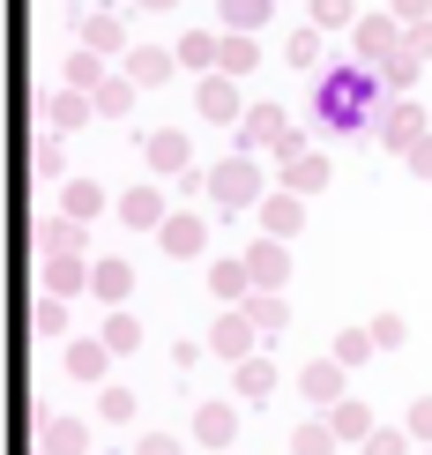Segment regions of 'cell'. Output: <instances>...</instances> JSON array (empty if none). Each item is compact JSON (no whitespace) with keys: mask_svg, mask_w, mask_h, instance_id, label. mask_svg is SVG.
<instances>
[{"mask_svg":"<svg viewBox=\"0 0 432 455\" xmlns=\"http://www.w3.org/2000/svg\"><path fill=\"white\" fill-rule=\"evenodd\" d=\"M381 105H388V75L350 60V68H328L321 83H313V120L328 127V135H373L381 127Z\"/></svg>","mask_w":432,"mask_h":455,"instance_id":"obj_1","label":"cell"},{"mask_svg":"<svg viewBox=\"0 0 432 455\" xmlns=\"http://www.w3.org/2000/svg\"><path fill=\"white\" fill-rule=\"evenodd\" d=\"M209 202H216V210H254V202H261V164H254V149L209 164Z\"/></svg>","mask_w":432,"mask_h":455,"instance_id":"obj_2","label":"cell"},{"mask_svg":"<svg viewBox=\"0 0 432 455\" xmlns=\"http://www.w3.org/2000/svg\"><path fill=\"white\" fill-rule=\"evenodd\" d=\"M239 149H254V157H261V149H269V157H291V149H298V127H291L276 105H254L247 120H239Z\"/></svg>","mask_w":432,"mask_h":455,"instance_id":"obj_3","label":"cell"},{"mask_svg":"<svg viewBox=\"0 0 432 455\" xmlns=\"http://www.w3.org/2000/svg\"><path fill=\"white\" fill-rule=\"evenodd\" d=\"M194 105H201V120H209V127H239V120H247V105H239V83H232V75L194 83Z\"/></svg>","mask_w":432,"mask_h":455,"instance_id":"obj_4","label":"cell"},{"mask_svg":"<svg viewBox=\"0 0 432 455\" xmlns=\"http://www.w3.org/2000/svg\"><path fill=\"white\" fill-rule=\"evenodd\" d=\"M247 269H254V291H284V276H291L284 239H276V232H261V239L247 246Z\"/></svg>","mask_w":432,"mask_h":455,"instance_id":"obj_5","label":"cell"},{"mask_svg":"<svg viewBox=\"0 0 432 455\" xmlns=\"http://www.w3.org/2000/svg\"><path fill=\"white\" fill-rule=\"evenodd\" d=\"M358 30V60L365 68H388L403 52V23H388V15H365V23H350Z\"/></svg>","mask_w":432,"mask_h":455,"instance_id":"obj_6","label":"cell"},{"mask_svg":"<svg viewBox=\"0 0 432 455\" xmlns=\"http://www.w3.org/2000/svg\"><path fill=\"white\" fill-rule=\"evenodd\" d=\"M254 336H261V329H254V314H247V307H232V314H224L216 329H209V351L239 366V358H254Z\"/></svg>","mask_w":432,"mask_h":455,"instance_id":"obj_7","label":"cell"},{"mask_svg":"<svg viewBox=\"0 0 432 455\" xmlns=\"http://www.w3.org/2000/svg\"><path fill=\"white\" fill-rule=\"evenodd\" d=\"M298 388H306L313 411H335V403H343V358H313V366L298 373Z\"/></svg>","mask_w":432,"mask_h":455,"instance_id":"obj_8","label":"cell"},{"mask_svg":"<svg viewBox=\"0 0 432 455\" xmlns=\"http://www.w3.org/2000/svg\"><path fill=\"white\" fill-rule=\"evenodd\" d=\"M373 135H381L388 149H410V142L425 135V105H410V98H396V105L381 112V127H373Z\"/></svg>","mask_w":432,"mask_h":455,"instance_id":"obj_9","label":"cell"},{"mask_svg":"<svg viewBox=\"0 0 432 455\" xmlns=\"http://www.w3.org/2000/svg\"><path fill=\"white\" fill-rule=\"evenodd\" d=\"M164 217H172V210H164V195H157V187H127V195H120V224H135V232H157V224Z\"/></svg>","mask_w":432,"mask_h":455,"instance_id":"obj_10","label":"cell"},{"mask_svg":"<svg viewBox=\"0 0 432 455\" xmlns=\"http://www.w3.org/2000/svg\"><path fill=\"white\" fill-rule=\"evenodd\" d=\"M157 239H164V254H201V246H209V224H201V217H164L157 224Z\"/></svg>","mask_w":432,"mask_h":455,"instance_id":"obj_11","label":"cell"},{"mask_svg":"<svg viewBox=\"0 0 432 455\" xmlns=\"http://www.w3.org/2000/svg\"><path fill=\"white\" fill-rule=\"evenodd\" d=\"M261 224H269L276 239H291L298 224H306V195H298V187H284V195H269V202H261Z\"/></svg>","mask_w":432,"mask_h":455,"instance_id":"obj_12","label":"cell"},{"mask_svg":"<svg viewBox=\"0 0 432 455\" xmlns=\"http://www.w3.org/2000/svg\"><path fill=\"white\" fill-rule=\"evenodd\" d=\"M232 433H239V411L232 403H201L194 411V441L201 448H232Z\"/></svg>","mask_w":432,"mask_h":455,"instance_id":"obj_13","label":"cell"},{"mask_svg":"<svg viewBox=\"0 0 432 455\" xmlns=\"http://www.w3.org/2000/svg\"><path fill=\"white\" fill-rule=\"evenodd\" d=\"M209 291L224 299V307H247V291H254V269H247V254H239V261H216V269H209Z\"/></svg>","mask_w":432,"mask_h":455,"instance_id":"obj_14","label":"cell"},{"mask_svg":"<svg viewBox=\"0 0 432 455\" xmlns=\"http://www.w3.org/2000/svg\"><path fill=\"white\" fill-rule=\"evenodd\" d=\"M284 187H298V195H321V187H328V157L291 149V157H284Z\"/></svg>","mask_w":432,"mask_h":455,"instance_id":"obj_15","label":"cell"},{"mask_svg":"<svg viewBox=\"0 0 432 455\" xmlns=\"http://www.w3.org/2000/svg\"><path fill=\"white\" fill-rule=\"evenodd\" d=\"M120 68H127V75H135V83H142V90H157V83H164V75H172V68H179V52H149V45H135V52H120Z\"/></svg>","mask_w":432,"mask_h":455,"instance_id":"obj_16","label":"cell"},{"mask_svg":"<svg viewBox=\"0 0 432 455\" xmlns=\"http://www.w3.org/2000/svg\"><path fill=\"white\" fill-rule=\"evenodd\" d=\"M142 149H149V172H186V135L179 127H157Z\"/></svg>","mask_w":432,"mask_h":455,"instance_id":"obj_17","label":"cell"},{"mask_svg":"<svg viewBox=\"0 0 432 455\" xmlns=\"http://www.w3.org/2000/svg\"><path fill=\"white\" fill-rule=\"evenodd\" d=\"M105 366H112V344H105V336L67 344V373H75V381H105Z\"/></svg>","mask_w":432,"mask_h":455,"instance_id":"obj_18","label":"cell"},{"mask_svg":"<svg viewBox=\"0 0 432 455\" xmlns=\"http://www.w3.org/2000/svg\"><path fill=\"white\" fill-rule=\"evenodd\" d=\"M45 112H52V127H60V135H67V127H82L90 112H98V98H90L82 83H67V90H60V98H52Z\"/></svg>","mask_w":432,"mask_h":455,"instance_id":"obj_19","label":"cell"},{"mask_svg":"<svg viewBox=\"0 0 432 455\" xmlns=\"http://www.w3.org/2000/svg\"><path fill=\"white\" fill-rule=\"evenodd\" d=\"M82 37H90V45H98V52H127V23H120V15H112V8H98V15L82 8Z\"/></svg>","mask_w":432,"mask_h":455,"instance_id":"obj_20","label":"cell"},{"mask_svg":"<svg viewBox=\"0 0 432 455\" xmlns=\"http://www.w3.org/2000/svg\"><path fill=\"white\" fill-rule=\"evenodd\" d=\"M276 395V366L269 358H239V403H269Z\"/></svg>","mask_w":432,"mask_h":455,"instance_id":"obj_21","label":"cell"},{"mask_svg":"<svg viewBox=\"0 0 432 455\" xmlns=\"http://www.w3.org/2000/svg\"><path fill=\"white\" fill-rule=\"evenodd\" d=\"M135 90H142V83H135V75H127V68H120V75H105V83H98V90H90V98H98V112H105V120H120V112H127V105H135Z\"/></svg>","mask_w":432,"mask_h":455,"instance_id":"obj_22","label":"cell"},{"mask_svg":"<svg viewBox=\"0 0 432 455\" xmlns=\"http://www.w3.org/2000/svg\"><path fill=\"white\" fill-rule=\"evenodd\" d=\"M105 202H112V195H105V187H98V180H67V187H60V210H67V217H82V224H90V217H98V210H105Z\"/></svg>","mask_w":432,"mask_h":455,"instance_id":"obj_23","label":"cell"},{"mask_svg":"<svg viewBox=\"0 0 432 455\" xmlns=\"http://www.w3.org/2000/svg\"><path fill=\"white\" fill-rule=\"evenodd\" d=\"M37 246H45V254H75V246H82V217H52V224H37V232H30Z\"/></svg>","mask_w":432,"mask_h":455,"instance_id":"obj_24","label":"cell"},{"mask_svg":"<svg viewBox=\"0 0 432 455\" xmlns=\"http://www.w3.org/2000/svg\"><path fill=\"white\" fill-rule=\"evenodd\" d=\"M247 314H254L261 336H284V329H291V307H284L276 291H247Z\"/></svg>","mask_w":432,"mask_h":455,"instance_id":"obj_25","label":"cell"},{"mask_svg":"<svg viewBox=\"0 0 432 455\" xmlns=\"http://www.w3.org/2000/svg\"><path fill=\"white\" fill-rule=\"evenodd\" d=\"M335 441H343L335 419H306V426L291 433V455H335Z\"/></svg>","mask_w":432,"mask_h":455,"instance_id":"obj_26","label":"cell"},{"mask_svg":"<svg viewBox=\"0 0 432 455\" xmlns=\"http://www.w3.org/2000/svg\"><path fill=\"white\" fill-rule=\"evenodd\" d=\"M127 283H135V269H127V261H98V269H90V291H98L105 307H120Z\"/></svg>","mask_w":432,"mask_h":455,"instance_id":"obj_27","label":"cell"},{"mask_svg":"<svg viewBox=\"0 0 432 455\" xmlns=\"http://www.w3.org/2000/svg\"><path fill=\"white\" fill-rule=\"evenodd\" d=\"M90 448V426L75 419H45V455H82Z\"/></svg>","mask_w":432,"mask_h":455,"instance_id":"obj_28","label":"cell"},{"mask_svg":"<svg viewBox=\"0 0 432 455\" xmlns=\"http://www.w3.org/2000/svg\"><path fill=\"white\" fill-rule=\"evenodd\" d=\"M82 283H90V269H82L75 254H52V261H45V291L67 299V291H82Z\"/></svg>","mask_w":432,"mask_h":455,"instance_id":"obj_29","label":"cell"},{"mask_svg":"<svg viewBox=\"0 0 432 455\" xmlns=\"http://www.w3.org/2000/svg\"><path fill=\"white\" fill-rule=\"evenodd\" d=\"M269 8H276V0H216V15L232 30H261V23H269Z\"/></svg>","mask_w":432,"mask_h":455,"instance_id":"obj_30","label":"cell"},{"mask_svg":"<svg viewBox=\"0 0 432 455\" xmlns=\"http://www.w3.org/2000/svg\"><path fill=\"white\" fill-rule=\"evenodd\" d=\"M216 68H224V75H254V37H247V30H232V37L216 45Z\"/></svg>","mask_w":432,"mask_h":455,"instance_id":"obj_31","label":"cell"},{"mask_svg":"<svg viewBox=\"0 0 432 455\" xmlns=\"http://www.w3.org/2000/svg\"><path fill=\"white\" fill-rule=\"evenodd\" d=\"M216 45H224V37H209V30H186V37H179V68H216Z\"/></svg>","mask_w":432,"mask_h":455,"instance_id":"obj_32","label":"cell"},{"mask_svg":"<svg viewBox=\"0 0 432 455\" xmlns=\"http://www.w3.org/2000/svg\"><path fill=\"white\" fill-rule=\"evenodd\" d=\"M284 60H291V68H321V23H306V30H291V45H284Z\"/></svg>","mask_w":432,"mask_h":455,"instance_id":"obj_33","label":"cell"},{"mask_svg":"<svg viewBox=\"0 0 432 455\" xmlns=\"http://www.w3.org/2000/svg\"><path fill=\"white\" fill-rule=\"evenodd\" d=\"M30 164H37V180H60V172H67V149H60V127H52V135H45V142L30 149Z\"/></svg>","mask_w":432,"mask_h":455,"instance_id":"obj_34","label":"cell"},{"mask_svg":"<svg viewBox=\"0 0 432 455\" xmlns=\"http://www.w3.org/2000/svg\"><path fill=\"white\" fill-rule=\"evenodd\" d=\"M30 329H37V336H67V307H60V291H45V299H37Z\"/></svg>","mask_w":432,"mask_h":455,"instance_id":"obj_35","label":"cell"},{"mask_svg":"<svg viewBox=\"0 0 432 455\" xmlns=\"http://www.w3.org/2000/svg\"><path fill=\"white\" fill-rule=\"evenodd\" d=\"M328 419H335V433H343V441H365V433H373V411H365V403H335Z\"/></svg>","mask_w":432,"mask_h":455,"instance_id":"obj_36","label":"cell"},{"mask_svg":"<svg viewBox=\"0 0 432 455\" xmlns=\"http://www.w3.org/2000/svg\"><path fill=\"white\" fill-rule=\"evenodd\" d=\"M306 15L321 30H343V23H358V8H350V0H306Z\"/></svg>","mask_w":432,"mask_h":455,"instance_id":"obj_37","label":"cell"},{"mask_svg":"<svg viewBox=\"0 0 432 455\" xmlns=\"http://www.w3.org/2000/svg\"><path fill=\"white\" fill-rule=\"evenodd\" d=\"M67 83H82V90H98V83H105V60H98V45H82V52L67 60Z\"/></svg>","mask_w":432,"mask_h":455,"instance_id":"obj_38","label":"cell"},{"mask_svg":"<svg viewBox=\"0 0 432 455\" xmlns=\"http://www.w3.org/2000/svg\"><path fill=\"white\" fill-rule=\"evenodd\" d=\"M105 344H112V351H135V344H142L135 314H112V321H105Z\"/></svg>","mask_w":432,"mask_h":455,"instance_id":"obj_39","label":"cell"},{"mask_svg":"<svg viewBox=\"0 0 432 455\" xmlns=\"http://www.w3.org/2000/svg\"><path fill=\"white\" fill-rule=\"evenodd\" d=\"M365 351H381V344H373V329H350V336H335V358H343V366H358Z\"/></svg>","mask_w":432,"mask_h":455,"instance_id":"obj_40","label":"cell"},{"mask_svg":"<svg viewBox=\"0 0 432 455\" xmlns=\"http://www.w3.org/2000/svg\"><path fill=\"white\" fill-rule=\"evenodd\" d=\"M98 411H105L112 426H127V419H135V395H127V388H105V403H98Z\"/></svg>","mask_w":432,"mask_h":455,"instance_id":"obj_41","label":"cell"},{"mask_svg":"<svg viewBox=\"0 0 432 455\" xmlns=\"http://www.w3.org/2000/svg\"><path fill=\"white\" fill-rule=\"evenodd\" d=\"M403 448H410V441H403V433H381V426H373V433H365V455H403Z\"/></svg>","mask_w":432,"mask_h":455,"instance_id":"obj_42","label":"cell"},{"mask_svg":"<svg viewBox=\"0 0 432 455\" xmlns=\"http://www.w3.org/2000/svg\"><path fill=\"white\" fill-rule=\"evenodd\" d=\"M403 157H410V172H418V180H432V135H418Z\"/></svg>","mask_w":432,"mask_h":455,"instance_id":"obj_43","label":"cell"},{"mask_svg":"<svg viewBox=\"0 0 432 455\" xmlns=\"http://www.w3.org/2000/svg\"><path fill=\"white\" fill-rule=\"evenodd\" d=\"M373 344L396 351V344H403V321H396V314H381V321H373Z\"/></svg>","mask_w":432,"mask_h":455,"instance_id":"obj_44","label":"cell"},{"mask_svg":"<svg viewBox=\"0 0 432 455\" xmlns=\"http://www.w3.org/2000/svg\"><path fill=\"white\" fill-rule=\"evenodd\" d=\"M403 45L418 52V60H432V23H410V30H403Z\"/></svg>","mask_w":432,"mask_h":455,"instance_id":"obj_45","label":"cell"},{"mask_svg":"<svg viewBox=\"0 0 432 455\" xmlns=\"http://www.w3.org/2000/svg\"><path fill=\"white\" fill-rule=\"evenodd\" d=\"M410 433H418V441L432 448V395H425V403H418V411H410Z\"/></svg>","mask_w":432,"mask_h":455,"instance_id":"obj_46","label":"cell"},{"mask_svg":"<svg viewBox=\"0 0 432 455\" xmlns=\"http://www.w3.org/2000/svg\"><path fill=\"white\" fill-rule=\"evenodd\" d=\"M135 455H179V441H164V433H149V441H142Z\"/></svg>","mask_w":432,"mask_h":455,"instance_id":"obj_47","label":"cell"},{"mask_svg":"<svg viewBox=\"0 0 432 455\" xmlns=\"http://www.w3.org/2000/svg\"><path fill=\"white\" fill-rule=\"evenodd\" d=\"M425 8H432V0H396V15H403V23H425Z\"/></svg>","mask_w":432,"mask_h":455,"instance_id":"obj_48","label":"cell"},{"mask_svg":"<svg viewBox=\"0 0 432 455\" xmlns=\"http://www.w3.org/2000/svg\"><path fill=\"white\" fill-rule=\"evenodd\" d=\"M142 8H157V15H164V8H179V0H142Z\"/></svg>","mask_w":432,"mask_h":455,"instance_id":"obj_49","label":"cell"}]
</instances>
